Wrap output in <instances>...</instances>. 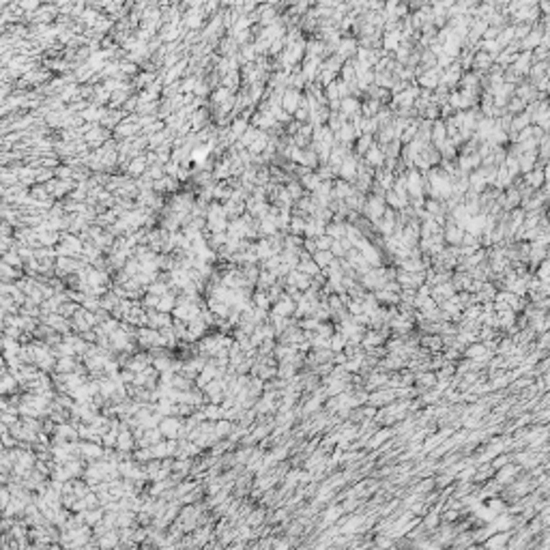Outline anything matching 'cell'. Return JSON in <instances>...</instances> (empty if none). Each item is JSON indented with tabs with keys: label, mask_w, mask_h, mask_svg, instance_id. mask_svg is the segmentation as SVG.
I'll list each match as a JSON object with an SVG mask.
<instances>
[{
	"label": "cell",
	"mask_w": 550,
	"mask_h": 550,
	"mask_svg": "<svg viewBox=\"0 0 550 550\" xmlns=\"http://www.w3.org/2000/svg\"><path fill=\"white\" fill-rule=\"evenodd\" d=\"M338 172H339V176H342V179L346 181V183L353 181L355 176H357V159L350 157V155H346V157H344V161L339 164Z\"/></svg>",
	"instance_id": "3957f363"
},
{
	"label": "cell",
	"mask_w": 550,
	"mask_h": 550,
	"mask_svg": "<svg viewBox=\"0 0 550 550\" xmlns=\"http://www.w3.org/2000/svg\"><path fill=\"white\" fill-rule=\"evenodd\" d=\"M357 112H359L357 99H353V97H346V99L339 101V116H342L344 121H346L350 114H357Z\"/></svg>",
	"instance_id": "8992f818"
},
{
	"label": "cell",
	"mask_w": 550,
	"mask_h": 550,
	"mask_svg": "<svg viewBox=\"0 0 550 550\" xmlns=\"http://www.w3.org/2000/svg\"><path fill=\"white\" fill-rule=\"evenodd\" d=\"M400 41H402L400 30H389V32L382 35V45H385V50H398V47H400Z\"/></svg>",
	"instance_id": "52a82bcc"
},
{
	"label": "cell",
	"mask_w": 550,
	"mask_h": 550,
	"mask_svg": "<svg viewBox=\"0 0 550 550\" xmlns=\"http://www.w3.org/2000/svg\"><path fill=\"white\" fill-rule=\"evenodd\" d=\"M546 273H548V262L544 260V262H542V269H540V279H542L544 284H546V277H548Z\"/></svg>",
	"instance_id": "d6986e66"
},
{
	"label": "cell",
	"mask_w": 550,
	"mask_h": 550,
	"mask_svg": "<svg viewBox=\"0 0 550 550\" xmlns=\"http://www.w3.org/2000/svg\"><path fill=\"white\" fill-rule=\"evenodd\" d=\"M355 45H357V43H355V39H346V41L342 39V41H339V45H338V50H339V52H338V58H339V61H342V58H348L350 54L355 52Z\"/></svg>",
	"instance_id": "8fae6325"
},
{
	"label": "cell",
	"mask_w": 550,
	"mask_h": 550,
	"mask_svg": "<svg viewBox=\"0 0 550 550\" xmlns=\"http://www.w3.org/2000/svg\"><path fill=\"white\" fill-rule=\"evenodd\" d=\"M318 185H320V181H318L316 172H303V176H301V187L303 190H310V191H316Z\"/></svg>",
	"instance_id": "30bf717a"
},
{
	"label": "cell",
	"mask_w": 550,
	"mask_h": 550,
	"mask_svg": "<svg viewBox=\"0 0 550 550\" xmlns=\"http://www.w3.org/2000/svg\"><path fill=\"white\" fill-rule=\"evenodd\" d=\"M370 147H372V136H359V140H357V153L359 155H365L370 150Z\"/></svg>",
	"instance_id": "9a60e30c"
},
{
	"label": "cell",
	"mask_w": 550,
	"mask_h": 550,
	"mask_svg": "<svg viewBox=\"0 0 550 550\" xmlns=\"http://www.w3.org/2000/svg\"><path fill=\"white\" fill-rule=\"evenodd\" d=\"M312 260L316 262L318 269H329V265L333 262V254H331V252H316Z\"/></svg>",
	"instance_id": "7c38bea8"
},
{
	"label": "cell",
	"mask_w": 550,
	"mask_h": 550,
	"mask_svg": "<svg viewBox=\"0 0 550 550\" xmlns=\"http://www.w3.org/2000/svg\"><path fill=\"white\" fill-rule=\"evenodd\" d=\"M462 236H465V230H462L456 222L447 224V228H445V239H447V243H454V245L462 243Z\"/></svg>",
	"instance_id": "5b68a950"
},
{
	"label": "cell",
	"mask_w": 550,
	"mask_h": 550,
	"mask_svg": "<svg viewBox=\"0 0 550 550\" xmlns=\"http://www.w3.org/2000/svg\"><path fill=\"white\" fill-rule=\"evenodd\" d=\"M295 116H296V118H299V123H303V121H305V118H310V112H307V110H305V107H299V110H296V112H295Z\"/></svg>",
	"instance_id": "ac0fdd59"
},
{
	"label": "cell",
	"mask_w": 550,
	"mask_h": 550,
	"mask_svg": "<svg viewBox=\"0 0 550 550\" xmlns=\"http://www.w3.org/2000/svg\"><path fill=\"white\" fill-rule=\"evenodd\" d=\"M492 61H494V56H490L488 52H477L475 56H473V64H475V69H488L490 64H492Z\"/></svg>",
	"instance_id": "4fadbf2b"
},
{
	"label": "cell",
	"mask_w": 550,
	"mask_h": 550,
	"mask_svg": "<svg viewBox=\"0 0 550 550\" xmlns=\"http://www.w3.org/2000/svg\"><path fill=\"white\" fill-rule=\"evenodd\" d=\"M290 310H293V303H290L288 296H284V299L279 301L277 305H275V314H277V316H286V314H290Z\"/></svg>",
	"instance_id": "5bb4252c"
},
{
	"label": "cell",
	"mask_w": 550,
	"mask_h": 550,
	"mask_svg": "<svg viewBox=\"0 0 550 550\" xmlns=\"http://www.w3.org/2000/svg\"><path fill=\"white\" fill-rule=\"evenodd\" d=\"M385 209H387L385 198H382V196H376V193L370 198V200H365V204H363V211H365V215H368L370 222H374V224L382 217Z\"/></svg>",
	"instance_id": "6da1fadb"
},
{
	"label": "cell",
	"mask_w": 550,
	"mask_h": 550,
	"mask_svg": "<svg viewBox=\"0 0 550 550\" xmlns=\"http://www.w3.org/2000/svg\"><path fill=\"white\" fill-rule=\"evenodd\" d=\"M522 107H525V101H520L518 97H514V99L509 101V112H520Z\"/></svg>",
	"instance_id": "e0dca14e"
},
{
	"label": "cell",
	"mask_w": 550,
	"mask_h": 550,
	"mask_svg": "<svg viewBox=\"0 0 550 550\" xmlns=\"http://www.w3.org/2000/svg\"><path fill=\"white\" fill-rule=\"evenodd\" d=\"M439 78H441V69H428L425 73H422L419 78V84L425 86V90H432V88H439Z\"/></svg>",
	"instance_id": "277c9868"
},
{
	"label": "cell",
	"mask_w": 550,
	"mask_h": 550,
	"mask_svg": "<svg viewBox=\"0 0 550 550\" xmlns=\"http://www.w3.org/2000/svg\"><path fill=\"white\" fill-rule=\"evenodd\" d=\"M544 32L546 30H540V28H533L529 35L525 37V39H522V47H525V50H531V47H537L542 43V37H544Z\"/></svg>",
	"instance_id": "ba28073f"
},
{
	"label": "cell",
	"mask_w": 550,
	"mask_h": 550,
	"mask_svg": "<svg viewBox=\"0 0 550 550\" xmlns=\"http://www.w3.org/2000/svg\"><path fill=\"white\" fill-rule=\"evenodd\" d=\"M385 161V150L379 147H370V150L365 153V164L368 166H382Z\"/></svg>",
	"instance_id": "9c48e42d"
},
{
	"label": "cell",
	"mask_w": 550,
	"mask_h": 550,
	"mask_svg": "<svg viewBox=\"0 0 550 550\" xmlns=\"http://www.w3.org/2000/svg\"><path fill=\"white\" fill-rule=\"evenodd\" d=\"M303 228H305V222L301 217H290V230H293L295 233V236L299 234V233H303Z\"/></svg>",
	"instance_id": "2e32d148"
},
{
	"label": "cell",
	"mask_w": 550,
	"mask_h": 550,
	"mask_svg": "<svg viewBox=\"0 0 550 550\" xmlns=\"http://www.w3.org/2000/svg\"><path fill=\"white\" fill-rule=\"evenodd\" d=\"M299 106H301V95H299V90L296 88H288V90H284L282 93V107H284V112L286 114H295L296 110H299Z\"/></svg>",
	"instance_id": "7a4b0ae2"
}]
</instances>
